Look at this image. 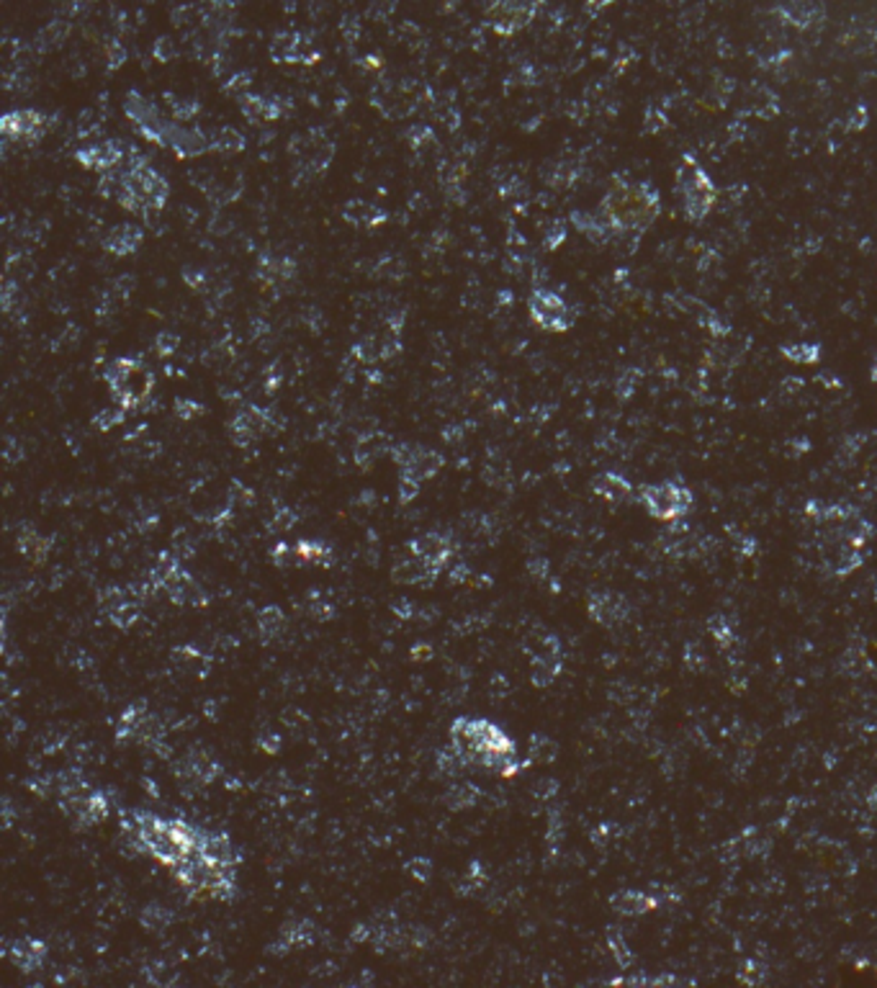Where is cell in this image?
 Masks as SVG:
<instances>
[{"label": "cell", "mask_w": 877, "mask_h": 988, "mask_svg": "<svg viewBox=\"0 0 877 988\" xmlns=\"http://www.w3.org/2000/svg\"><path fill=\"white\" fill-rule=\"evenodd\" d=\"M122 831L129 842L152 855L165 867H178L191 852L204 844L206 831L181 819H160L149 811L122 813Z\"/></svg>", "instance_id": "1"}, {"label": "cell", "mask_w": 877, "mask_h": 988, "mask_svg": "<svg viewBox=\"0 0 877 988\" xmlns=\"http://www.w3.org/2000/svg\"><path fill=\"white\" fill-rule=\"evenodd\" d=\"M661 196L651 183H615L602 199V217L615 234H641L656 222Z\"/></svg>", "instance_id": "2"}, {"label": "cell", "mask_w": 877, "mask_h": 988, "mask_svg": "<svg viewBox=\"0 0 877 988\" xmlns=\"http://www.w3.org/2000/svg\"><path fill=\"white\" fill-rule=\"evenodd\" d=\"M173 875L193 899H222V901H226V899L234 896L237 864L222 863V860L211 857L201 844L178 867H173Z\"/></svg>", "instance_id": "3"}, {"label": "cell", "mask_w": 877, "mask_h": 988, "mask_svg": "<svg viewBox=\"0 0 877 988\" xmlns=\"http://www.w3.org/2000/svg\"><path fill=\"white\" fill-rule=\"evenodd\" d=\"M674 183H677L674 191H677V199L682 206V214L690 222H702L713 211L715 201H718V188H715L713 178L700 167L694 158L685 155L679 160Z\"/></svg>", "instance_id": "4"}, {"label": "cell", "mask_w": 877, "mask_h": 988, "mask_svg": "<svg viewBox=\"0 0 877 988\" xmlns=\"http://www.w3.org/2000/svg\"><path fill=\"white\" fill-rule=\"evenodd\" d=\"M641 502L656 520H679L690 513L693 507V494L687 487L677 484V481H659L641 487Z\"/></svg>", "instance_id": "5"}, {"label": "cell", "mask_w": 877, "mask_h": 988, "mask_svg": "<svg viewBox=\"0 0 877 988\" xmlns=\"http://www.w3.org/2000/svg\"><path fill=\"white\" fill-rule=\"evenodd\" d=\"M60 808L78 829H90L96 823L106 822V816H108V801H106V796L98 793V790H93L90 785L78 790V793H70V796L60 798Z\"/></svg>", "instance_id": "6"}, {"label": "cell", "mask_w": 877, "mask_h": 988, "mask_svg": "<svg viewBox=\"0 0 877 988\" xmlns=\"http://www.w3.org/2000/svg\"><path fill=\"white\" fill-rule=\"evenodd\" d=\"M531 311L532 319L541 328L553 329V332H564V329L572 328L574 322L572 309L564 304V299H558L556 294H549V291H538L532 296Z\"/></svg>", "instance_id": "7"}, {"label": "cell", "mask_w": 877, "mask_h": 988, "mask_svg": "<svg viewBox=\"0 0 877 988\" xmlns=\"http://www.w3.org/2000/svg\"><path fill=\"white\" fill-rule=\"evenodd\" d=\"M101 608L106 610L108 620L119 628H132L140 618V605L129 592H123L119 587H111L101 595Z\"/></svg>", "instance_id": "8"}, {"label": "cell", "mask_w": 877, "mask_h": 988, "mask_svg": "<svg viewBox=\"0 0 877 988\" xmlns=\"http://www.w3.org/2000/svg\"><path fill=\"white\" fill-rule=\"evenodd\" d=\"M412 554L414 556H420L425 564H428V569L432 572V575L438 576L446 566H448V561H450V554H453V549H450V543L443 538V535H425V538H420V541H414L412 546Z\"/></svg>", "instance_id": "9"}, {"label": "cell", "mask_w": 877, "mask_h": 988, "mask_svg": "<svg viewBox=\"0 0 877 988\" xmlns=\"http://www.w3.org/2000/svg\"><path fill=\"white\" fill-rule=\"evenodd\" d=\"M181 780L193 782V785H209L219 775V764L211 754H206L201 749H193L183 760V767L178 770Z\"/></svg>", "instance_id": "10"}, {"label": "cell", "mask_w": 877, "mask_h": 988, "mask_svg": "<svg viewBox=\"0 0 877 988\" xmlns=\"http://www.w3.org/2000/svg\"><path fill=\"white\" fill-rule=\"evenodd\" d=\"M8 955H11V960H13L21 970L31 973V970H39L41 963H44V958H47V945L39 942V940H34V937H23V940L11 942Z\"/></svg>", "instance_id": "11"}, {"label": "cell", "mask_w": 877, "mask_h": 988, "mask_svg": "<svg viewBox=\"0 0 877 988\" xmlns=\"http://www.w3.org/2000/svg\"><path fill=\"white\" fill-rule=\"evenodd\" d=\"M656 906H659V901L653 899L651 893L635 890V888H631V890H617L612 896V908L617 914H623V916H641V914L653 911Z\"/></svg>", "instance_id": "12"}, {"label": "cell", "mask_w": 877, "mask_h": 988, "mask_svg": "<svg viewBox=\"0 0 877 988\" xmlns=\"http://www.w3.org/2000/svg\"><path fill=\"white\" fill-rule=\"evenodd\" d=\"M592 490H594V494L600 497V499H605V502H612V505H617V502H626L628 497H631L633 492V487H631V481L626 479V476H620V473H615V472H608V473H600L594 481H592Z\"/></svg>", "instance_id": "13"}, {"label": "cell", "mask_w": 877, "mask_h": 988, "mask_svg": "<svg viewBox=\"0 0 877 988\" xmlns=\"http://www.w3.org/2000/svg\"><path fill=\"white\" fill-rule=\"evenodd\" d=\"M590 613L597 623L612 626V623H620L623 618L628 616V605H626L623 597L617 595H594L590 600Z\"/></svg>", "instance_id": "14"}, {"label": "cell", "mask_w": 877, "mask_h": 988, "mask_svg": "<svg viewBox=\"0 0 877 988\" xmlns=\"http://www.w3.org/2000/svg\"><path fill=\"white\" fill-rule=\"evenodd\" d=\"M782 358L797 363V366H813L821 361V345L818 343H793V345H782L779 348Z\"/></svg>", "instance_id": "15"}, {"label": "cell", "mask_w": 877, "mask_h": 988, "mask_svg": "<svg viewBox=\"0 0 877 988\" xmlns=\"http://www.w3.org/2000/svg\"><path fill=\"white\" fill-rule=\"evenodd\" d=\"M258 628H260V634H263L268 641H273V638L281 636V634L286 631V616H284V610H281V608H276V605L263 608V610L258 613Z\"/></svg>", "instance_id": "16"}, {"label": "cell", "mask_w": 877, "mask_h": 988, "mask_svg": "<svg viewBox=\"0 0 877 988\" xmlns=\"http://www.w3.org/2000/svg\"><path fill=\"white\" fill-rule=\"evenodd\" d=\"M466 767H469V762H466V757H464L453 744L438 752V770H440L443 775H448V778H458Z\"/></svg>", "instance_id": "17"}, {"label": "cell", "mask_w": 877, "mask_h": 988, "mask_svg": "<svg viewBox=\"0 0 877 988\" xmlns=\"http://www.w3.org/2000/svg\"><path fill=\"white\" fill-rule=\"evenodd\" d=\"M296 551H299L302 564H319V566L332 564V551L327 549L325 543H319V541H299L296 543Z\"/></svg>", "instance_id": "18"}, {"label": "cell", "mask_w": 877, "mask_h": 988, "mask_svg": "<svg viewBox=\"0 0 877 988\" xmlns=\"http://www.w3.org/2000/svg\"><path fill=\"white\" fill-rule=\"evenodd\" d=\"M49 546H52V541H49V538H41V535L37 533L19 535V549L23 551V554L29 556L31 561H44L47 554H49Z\"/></svg>", "instance_id": "19"}, {"label": "cell", "mask_w": 877, "mask_h": 988, "mask_svg": "<svg viewBox=\"0 0 877 988\" xmlns=\"http://www.w3.org/2000/svg\"><path fill=\"white\" fill-rule=\"evenodd\" d=\"M170 911H165L163 906H149V908H144V914H142V922L147 929H152V932H160V929H165V926L170 924Z\"/></svg>", "instance_id": "20"}, {"label": "cell", "mask_w": 877, "mask_h": 988, "mask_svg": "<svg viewBox=\"0 0 877 988\" xmlns=\"http://www.w3.org/2000/svg\"><path fill=\"white\" fill-rule=\"evenodd\" d=\"M556 757V744L549 737H532L531 739V760L532 762H551Z\"/></svg>", "instance_id": "21"}, {"label": "cell", "mask_w": 877, "mask_h": 988, "mask_svg": "<svg viewBox=\"0 0 877 988\" xmlns=\"http://www.w3.org/2000/svg\"><path fill=\"white\" fill-rule=\"evenodd\" d=\"M476 798H479V790L471 788V785H461V782L453 785V790H450L448 796L450 808H466L471 803H476Z\"/></svg>", "instance_id": "22"}, {"label": "cell", "mask_w": 877, "mask_h": 988, "mask_svg": "<svg viewBox=\"0 0 877 988\" xmlns=\"http://www.w3.org/2000/svg\"><path fill=\"white\" fill-rule=\"evenodd\" d=\"M270 558H273V564H276V566H299V564H302L299 551H296V543H294V546H288V543H278V546L273 549Z\"/></svg>", "instance_id": "23"}, {"label": "cell", "mask_w": 877, "mask_h": 988, "mask_svg": "<svg viewBox=\"0 0 877 988\" xmlns=\"http://www.w3.org/2000/svg\"><path fill=\"white\" fill-rule=\"evenodd\" d=\"M173 661H175V667H181L185 672H193L196 664H204V657L191 646H181V649L173 652Z\"/></svg>", "instance_id": "24"}, {"label": "cell", "mask_w": 877, "mask_h": 988, "mask_svg": "<svg viewBox=\"0 0 877 988\" xmlns=\"http://www.w3.org/2000/svg\"><path fill=\"white\" fill-rule=\"evenodd\" d=\"M409 873L417 878V881H428L430 875H432V863L430 860H425V857H414L412 863H409Z\"/></svg>", "instance_id": "25"}, {"label": "cell", "mask_w": 877, "mask_h": 988, "mask_svg": "<svg viewBox=\"0 0 877 988\" xmlns=\"http://www.w3.org/2000/svg\"><path fill=\"white\" fill-rule=\"evenodd\" d=\"M623 947H626V940H623L620 934H610V950H612V955L617 958V963H620V966L631 963V952H623Z\"/></svg>", "instance_id": "26"}, {"label": "cell", "mask_w": 877, "mask_h": 988, "mask_svg": "<svg viewBox=\"0 0 877 988\" xmlns=\"http://www.w3.org/2000/svg\"><path fill=\"white\" fill-rule=\"evenodd\" d=\"M278 737L276 734H270V737H260V749H266V752H270V754H276L278 752Z\"/></svg>", "instance_id": "27"}, {"label": "cell", "mask_w": 877, "mask_h": 988, "mask_svg": "<svg viewBox=\"0 0 877 988\" xmlns=\"http://www.w3.org/2000/svg\"><path fill=\"white\" fill-rule=\"evenodd\" d=\"M867 803H870V808H873V811H877V782L873 785L870 796H867Z\"/></svg>", "instance_id": "28"}, {"label": "cell", "mask_w": 877, "mask_h": 988, "mask_svg": "<svg viewBox=\"0 0 877 988\" xmlns=\"http://www.w3.org/2000/svg\"><path fill=\"white\" fill-rule=\"evenodd\" d=\"M873 376H875V379H877V361H875V370H873Z\"/></svg>", "instance_id": "29"}]
</instances>
